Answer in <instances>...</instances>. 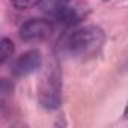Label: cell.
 I'll use <instances>...</instances> for the list:
<instances>
[{
    "label": "cell",
    "mask_w": 128,
    "mask_h": 128,
    "mask_svg": "<svg viewBox=\"0 0 128 128\" xmlns=\"http://www.w3.org/2000/svg\"><path fill=\"white\" fill-rule=\"evenodd\" d=\"M104 42V33L100 27L86 26L74 30L66 39V50L77 59H86L100 51Z\"/></svg>",
    "instance_id": "1"
},
{
    "label": "cell",
    "mask_w": 128,
    "mask_h": 128,
    "mask_svg": "<svg viewBox=\"0 0 128 128\" xmlns=\"http://www.w3.org/2000/svg\"><path fill=\"white\" fill-rule=\"evenodd\" d=\"M53 32V24L50 20L33 18L20 27V38L26 42H39L47 39Z\"/></svg>",
    "instance_id": "2"
},
{
    "label": "cell",
    "mask_w": 128,
    "mask_h": 128,
    "mask_svg": "<svg viewBox=\"0 0 128 128\" xmlns=\"http://www.w3.org/2000/svg\"><path fill=\"white\" fill-rule=\"evenodd\" d=\"M41 63H42L41 53L36 50H30L15 59V62L12 63V72L17 77H24L35 72L41 66Z\"/></svg>",
    "instance_id": "3"
},
{
    "label": "cell",
    "mask_w": 128,
    "mask_h": 128,
    "mask_svg": "<svg viewBox=\"0 0 128 128\" xmlns=\"http://www.w3.org/2000/svg\"><path fill=\"white\" fill-rule=\"evenodd\" d=\"M70 2L71 0H41L38 6L44 14H47L48 17L56 18L66 8H70Z\"/></svg>",
    "instance_id": "4"
},
{
    "label": "cell",
    "mask_w": 128,
    "mask_h": 128,
    "mask_svg": "<svg viewBox=\"0 0 128 128\" xmlns=\"http://www.w3.org/2000/svg\"><path fill=\"white\" fill-rule=\"evenodd\" d=\"M14 53V44L11 39L8 38H3L0 41V62L5 63Z\"/></svg>",
    "instance_id": "5"
},
{
    "label": "cell",
    "mask_w": 128,
    "mask_h": 128,
    "mask_svg": "<svg viewBox=\"0 0 128 128\" xmlns=\"http://www.w3.org/2000/svg\"><path fill=\"white\" fill-rule=\"evenodd\" d=\"M11 2L17 9H29V8L39 5L41 0H11Z\"/></svg>",
    "instance_id": "6"
},
{
    "label": "cell",
    "mask_w": 128,
    "mask_h": 128,
    "mask_svg": "<svg viewBox=\"0 0 128 128\" xmlns=\"http://www.w3.org/2000/svg\"><path fill=\"white\" fill-rule=\"evenodd\" d=\"M125 116L128 118V107H126V110H125Z\"/></svg>",
    "instance_id": "7"
}]
</instances>
